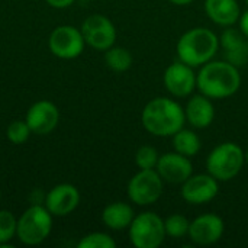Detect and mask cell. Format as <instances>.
Returning a JSON list of instances; mask_svg holds the SVG:
<instances>
[{"label": "cell", "mask_w": 248, "mask_h": 248, "mask_svg": "<svg viewBox=\"0 0 248 248\" xmlns=\"http://www.w3.org/2000/svg\"><path fill=\"white\" fill-rule=\"evenodd\" d=\"M241 74L228 61H209L196 74V87L209 99H227L238 92Z\"/></svg>", "instance_id": "cell-1"}, {"label": "cell", "mask_w": 248, "mask_h": 248, "mask_svg": "<svg viewBox=\"0 0 248 248\" xmlns=\"http://www.w3.org/2000/svg\"><path fill=\"white\" fill-rule=\"evenodd\" d=\"M142 126L154 137H173L185 126V109L173 99L155 97L142 109Z\"/></svg>", "instance_id": "cell-2"}, {"label": "cell", "mask_w": 248, "mask_h": 248, "mask_svg": "<svg viewBox=\"0 0 248 248\" xmlns=\"http://www.w3.org/2000/svg\"><path fill=\"white\" fill-rule=\"evenodd\" d=\"M219 49L218 35L208 28H193L185 32L177 42L179 60L190 67L209 62Z\"/></svg>", "instance_id": "cell-3"}, {"label": "cell", "mask_w": 248, "mask_h": 248, "mask_svg": "<svg viewBox=\"0 0 248 248\" xmlns=\"http://www.w3.org/2000/svg\"><path fill=\"white\" fill-rule=\"evenodd\" d=\"M246 163V153L235 142L217 145L206 158V169L218 182H230L238 176Z\"/></svg>", "instance_id": "cell-4"}, {"label": "cell", "mask_w": 248, "mask_h": 248, "mask_svg": "<svg viewBox=\"0 0 248 248\" xmlns=\"http://www.w3.org/2000/svg\"><path fill=\"white\" fill-rule=\"evenodd\" d=\"M52 230V215L41 205L28 208L17 219L16 237L25 246H38L48 238Z\"/></svg>", "instance_id": "cell-5"}, {"label": "cell", "mask_w": 248, "mask_h": 248, "mask_svg": "<svg viewBox=\"0 0 248 248\" xmlns=\"http://www.w3.org/2000/svg\"><path fill=\"white\" fill-rule=\"evenodd\" d=\"M164 219L154 212L135 215L129 225V240L137 248H158L166 240Z\"/></svg>", "instance_id": "cell-6"}, {"label": "cell", "mask_w": 248, "mask_h": 248, "mask_svg": "<svg viewBox=\"0 0 248 248\" xmlns=\"http://www.w3.org/2000/svg\"><path fill=\"white\" fill-rule=\"evenodd\" d=\"M164 187V180L157 173L155 169L153 170H140L128 183V198L131 202L140 206H148L155 203Z\"/></svg>", "instance_id": "cell-7"}, {"label": "cell", "mask_w": 248, "mask_h": 248, "mask_svg": "<svg viewBox=\"0 0 248 248\" xmlns=\"http://www.w3.org/2000/svg\"><path fill=\"white\" fill-rule=\"evenodd\" d=\"M84 45L86 42L81 31L71 25H61L55 28L48 38L49 51L62 60L77 58L83 52Z\"/></svg>", "instance_id": "cell-8"}, {"label": "cell", "mask_w": 248, "mask_h": 248, "mask_svg": "<svg viewBox=\"0 0 248 248\" xmlns=\"http://www.w3.org/2000/svg\"><path fill=\"white\" fill-rule=\"evenodd\" d=\"M80 31L83 33L84 42L97 51H106L115 45L116 28L112 20L103 15L96 13L86 17Z\"/></svg>", "instance_id": "cell-9"}, {"label": "cell", "mask_w": 248, "mask_h": 248, "mask_svg": "<svg viewBox=\"0 0 248 248\" xmlns=\"http://www.w3.org/2000/svg\"><path fill=\"white\" fill-rule=\"evenodd\" d=\"M166 90L174 97H187L196 89V74L193 67L177 61L170 64L163 76Z\"/></svg>", "instance_id": "cell-10"}, {"label": "cell", "mask_w": 248, "mask_h": 248, "mask_svg": "<svg viewBox=\"0 0 248 248\" xmlns=\"http://www.w3.org/2000/svg\"><path fill=\"white\" fill-rule=\"evenodd\" d=\"M219 192L218 180L208 174H192L182 183V198L190 205H203L217 198Z\"/></svg>", "instance_id": "cell-11"}, {"label": "cell", "mask_w": 248, "mask_h": 248, "mask_svg": "<svg viewBox=\"0 0 248 248\" xmlns=\"http://www.w3.org/2000/svg\"><path fill=\"white\" fill-rule=\"evenodd\" d=\"M155 170L166 183L182 185L193 174V164L189 157L174 151L160 155Z\"/></svg>", "instance_id": "cell-12"}, {"label": "cell", "mask_w": 248, "mask_h": 248, "mask_svg": "<svg viewBox=\"0 0 248 248\" xmlns=\"http://www.w3.org/2000/svg\"><path fill=\"white\" fill-rule=\"evenodd\" d=\"M225 231V224L215 214H203L190 222L189 238L198 246H211L218 243Z\"/></svg>", "instance_id": "cell-13"}, {"label": "cell", "mask_w": 248, "mask_h": 248, "mask_svg": "<svg viewBox=\"0 0 248 248\" xmlns=\"http://www.w3.org/2000/svg\"><path fill=\"white\" fill-rule=\"evenodd\" d=\"M31 131L36 135L51 134L60 122V110L49 100L35 102L26 112L25 118Z\"/></svg>", "instance_id": "cell-14"}, {"label": "cell", "mask_w": 248, "mask_h": 248, "mask_svg": "<svg viewBox=\"0 0 248 248\" xmlns=\"http://www.w3.org/2000/svg\"><path fill=\"white\" fill-rule=\"evenodd\" d=\"M80 203V192L70 183H61L54 186L45 199V208L52 217H67Z\"/></svg>", "instance_id": "cell-15"}, {"label": "cell", "mask_w": 248, "mask_h": 248, "mask_svg": "<svg viewBox=\"0 0 248 248\" xmlns=\"http://www.w3.org/2000/svg\"><path fill=\"white\" fill-rule=\"evenodd\" d=\"M219 46L224 49L225 61L235 67L248 62V38L240 29L227 26L219 36Z\"/></svg>", "instance_id": "cell-16"}, {"label": "cell", "mask_w": 248, "mask_h": 248, "mask_svg": "<svg viewBox=\"0 0 248 248\" xmlns=\"http://www.w3.org/2000/svg\"><path fill=\"white\" fill-rule=\"evenodd\" d=\"M186 121L198 129L208 128L215 119V108L212 99L205 94H195L186 105L185 109Z\"/></svg>", "instance_id": "cell-17"}, {"label": "cell", "mask_w": 248, "mask_h": 248, "mask_svg": "<svg viewBox=\"0 0 248 248\" xmlns=\"http://www.w3.org/2000/svg\"><path fill=\"white\" fill-rule=\"evenodd\" d=\"M205 12L208 17L219 26H234L241 16L237 0H205Z\"/></svg>", "instance_id": "cell-18"}, {"label": "cell", "mask_w": 248, "mask_h": 248, "mask_svg": "<svg viewBox=\"0 0 248 248\" xmlns=\"http://www.w3.org/2000/svg\"><path fill=\"white\" fill-rule=\"evenodd\" d=\"M134 218H135V212L132 206L125 202H113L108 205L102 212L103 224L113 231H122L129 228Z\"/></svg>", "instance_id": "cell-19"}, {"label": "cell", "mask_w": 248, "mask_h": 248, "mask_svg": "<svg viewBox=\"0 0 248 248\" xmlns=\"http://www.w3.org/2000/svg\"><path fill=\"white\" fill-rule=\"evenodd\" d=\"M202 142L201 138L196 132L190 131V129H185L182 128L180 131H177L173 135V148L176 153H180L189 158L195 157L199 151H201Z\"/></svg>", "instance_id": "cell-20"}, {"label": "cell", "mask_w": 248, "mask_h": 248, "mask_svg": "<svg viewBox=\"0 0 248 248\" xmlns=\"http://www.w3.org/2000/svg\"><path fill=\"white\" fill-rule=\"evenodd\" d=\"M105 61L110 70H113L116 73H124V71L131 68L132 55L126 48L110 46L109 49L105 51Z\"/></svg>", "instance_id": "cell-21"}, {"label": "cell", "mask_w": 248, "mask_h": 248, "mask_svg": "<svg viewBox=\"0 0 248 248\" xmlns=\"http://www.w3.org/2000/svg\"><path fill=\"white\" fill-rule=\"evenodd\" d=\"M166 234L171 238H183L189 234L190 221L182 214H173L164 219Z\"/></svg>", "instance_id": "cell-22"}, {"label": "cell", "mask_w": 248, "mask_h": 248, "mask_svg": "<svg viewBox=\"0 0 248 248\" xmlns=\"http://www.w3.org/2000/svg\"><path fill=\"white\" fill-rule=\"evenodd\" d=\"M17 219L10 211H0V247H9V241L16 237Z\"/></svg>", "instance_id": "cell-23"}, {"label": "cell", "mask_w": 248, "mask_h": 248, "mask_svg": "<svg viewBox=\"0 0 248 248\" xmlns=\"http://www.w3.org/2000/svg\"><path fill=\"white\" fill-rule=\"evenodd\" d=\"M158 151L151 145H142L135 153V163L140 170H153L158 163Z\"/></svg>", "instance_id": "cell-24"}, {"label": "cell", "mask_w": 248, "mask_h": 248, "mask_svg": "<svg viewBox=\"0 0 248 248\" xmlns=\"http://www.w3.org/2000/svg\"><path fill=\"white\" fill-rule=\"evenodd\" d=\"M78 248H115L116 247V243L115 240L109 235V234H105V232H92V234H87L84 235L78 244Z\"/></svg>", "instance_id": "cell-25"}, {"label": "cell", "mask_w": 248, "mask_h": 248, "mask_svg": "<svg viewBox=\"0 0 248 248\" xmlns=\"http://www.w3.org/2000/svg\"><path fill=\"white\" fill-rule=\"evenodd\" d=\"M31 134H32V131H31L29 125L26 124V121H13L6 129L7 140L16 145L26 142Z\"/></svg>", "instance_id": "cell-26"}, {"label": "cell", "mask_w": 248, "mask_h": 248, "mask_svg": "<svg viewBox=\"0 0 248 248\" xmlns=\"http://www.w3.org/2000/svg\"><path fill=\"white\" fill-rule=\"evenodd\" d=\"M51 7H55V9H65V7H70L74 0H45Z\"/></svg>", "instance_id": "cell-27"}, {"label": "cell", "mask_w": 248, "mask_h": 248, "mask_svg": "<svg viewBox=\"0 0 248 248\" xmlns=\"http://www.w3.org/2000/svg\"><path fill=\"white\" fill-rule=\"evenodd\" d=\"M238 25H240V31L248 38V10H246L244 13H241Z\"/></svg>", "instance_id": "cell-28"}, {"label": "cell", "mask_w": 248, "mask_h": 248, "mask_svg": "<svg viewBox=\"0 0 248 248\" xmlns=\"http://www.w3.org/2000/svg\"><path fill=\"white\" fill-rule=\"evenodd\" d=\"M169 1H171L173 4H179V6H185V4H189V3H192L193 0H169Z\"/></svg>", "instance_id": "cell-29"}, {"label": "cell", "mask_w": 248, "mask_h": 248, "mask_svg": "<svg viewBox=\"0 0 248 248\" xmlns=\"http://www.w3.org/2000/svg\"><path fill=\"white\" fill-rule=\"evenodd\" d=\"M246 163H247V164H248V150H247V151H246Z\"/></svg>", "instance_id": "cell-30"}, {"label": "cell", "mask_w": 248, "mask_h": 248, "mask_svg": "<svg viewBox=\"0 0 248 248\" xmlns=\"http://www.w3.org/2000/svg\"><path fill=\"white\" fill-rule=\"evenodd\" d=\"M246 3H247V4H248V0H246Z\"/></svg>", "instance_id": "cell-31"}, {"label": "cell", "mask_w": 248, "mask_h": 248, "mask_svg": "<svg viewBox=\"0 0 248 248\" xmlns=\"http://www.w3.org/2000/svg\"><path fill=\"white\" fill-rule=\"evenodd\" d=\"M0 198H1V192H0Z\"/></svg>", "instance_id": "cell-32"}]
</instances>
